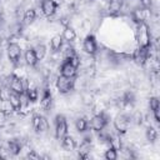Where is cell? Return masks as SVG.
I'll use <instances>...</instances> for the list:
<instances>
[{"mask_svg": "<svg viewBox=\"0 0 160 160\" xmlns=\"http://www.w3.org/2000/svg\"><path fill=\"white\" fill-rule=\"evenodd\" d=\"M149 29L150 28H149V25L146 22L138 24V28H136V41H138V45L140 48H149L150 44H151L152 36H151V31Z\"/></svg>", "mask_w": 160, "mask_h": 160, "instance_id": "cell-1", "label": "cell"}, {"mask_svg": "<svg viewBox=\"0 0 160 160\" xmlns=\"http://www.w3.org/2000/svg\"><path fill=\"white\" fill-rule=\"evenodd\" d=\"M55 86H56V89L60 94L65 95V94H69L74 90L75 80H74V78H66V76L59 75L55 79Z\"/></svg>", "mask_w": 160, "mask_h": 160, "instance_id": "cell-2", "label": "cell"}, {"mask_svg": "<svg viewBox=\"0 0 160 160\" xmlns=\"http://www.w3.org/2000/svg\"><path fill=\"white\" fill-rule=\"evenodd\" d=\"M108 122H109V116L105 114V111H102L101 114H95V115H92V118H91L89 125H90V128H91L92 131L99 132V131H101L102 129H105V126L108 125Z\"/></svg>", "mask_w": 160, "mask_h": 160, "instance_id": "cell-3", "label": "cell"}, {"mask_svg": "<svg viewBox=\"0 0 160 160\" xmlns=\"http://www.w3.org/2000/svg\"><path fill=\"white\" fill-rule=\"evenodd\" d=\"M69 126L66 118L62 114H59L55 116V138L58 140H61L66 134H68Z\"/></svg>", "mask_w": 160, "mask_h": 160, "instance_id": "cell-4", "label": "cell"}, {"mask_svg": "<svg viewBox=\"0 0 160 160\" xmlns=\"http://www.w3.org/2000/svg\"><path fill=\"white\" fill-rule=\"evenodd\" d=\"M150 58V46L149 48H138L132 51V55H131V59L132 61L139 65V66H144L148 61V59Z\"/></svg>", "mask_w": 160, "mask_h": 160, "instance_id": "cell-5", "label": "cell"}, {"mask_svg": "<svg viewBox=\"0 0 160 160\" xmlns=\"http://www.w3.org/2000/svg\"><path fill=\"white\" fill-rule=\"evenodd\" d=\"M130 116L125 114H120L114 119V129L118 131L119 135L126 134L130 126Z\"/></svg>", "mask_w": 160, "mask_h": 160, "instance_id": "cell-6", "label": "cell"}, {"mask_svg": "<svg viewBox=\"0 0 160 160\" xmlns=\"http://www.w3.org/2000/svg\"><path fill=\"white\" fill-rule=\"evenodd\" d=\"M8 86L10 88L11 91L16 94H22L25 92V86H24V79L16 74H11L8 76Z\"/></svg>", "mask_w": 160, "mask_h": 160, "instance_id": "cell-7", "label": "cell"}, {"mask_svg": "<svg viewBox=\"0 0 160 160\" xmlns=\"http://www.w3.org/2000/svg\"><path fill=\"white\" fill-rule=\"evenodd\" d=\"M6 52H8V59L10 60V62L16 65L21 58V46L16 42H9L6 46Z\"/></svg>", "mask_w": 160, "mask_h": 160, "instance_id": "cell-8", "label": "cell"}, {"mask_svg": "<svg viewBox=\"0 0 160 160\" xmlns=\"http://www.w3.org/2000/svg\"><path fill=\"white\" fill-rule=\"evenodd\" d=\"M31 124H32V128L35 129L36 132H48L49 130V121L45 116L40 115V114H35L32 116V120H31Z\"/></svg>", "mask_w": 160, "mask_h": 160, "instance_id": "cell-9", "label": "cell"}, {"mask_svg": "<svg viewBox=\"0 0 160 160\" xmlns=\"http://www.w3.org/2000/svg\"><path fill=\"white\" fill-rule=\"evenodd\" d=\"M131 19L134 20V22L138 25L140 22H145V20L151 15L149 12V9H145L142 6H136L131 10Z\"/></svg>", "mask_w": 160, "mask_h": 160, "instance_id": "cell-10", "label": "cell"}, {"mask_svg": "<svg viewBox=\"0 0 160 160\" xmlns=\"http://www.w3.org/2000/svg\"><path fill=\"white\" fill-rule=\"evenodd\" d=\"M82 49L88 55L94 56L98 52V42L94 35H88L82 41Z\"/></svg>", "mask_w": 160, "mask_h": 160, "instance_id": "cell-11", "label": "cell"}, {"mask_svg": "<svg viewBox=\"0 0 160 160\" xmlns=\"http://www.w3.org/2000/svg\"><path fill=\"white\" fill-rule=\"evenodd\" d=\"M92 149V144H91V138L90 136H85L82 139V141L80 142V145L78 146V155L81 159H88L89 154Z\"/></svg>", "mask_w": 160, "mask_h": 160, "instance_id": "cell-12", "label": "cell"}, {"mask_svg": "<svg viewBox=\"0 0 160 160\" xmlns=\"http://www.w3.org/2000/svg\"><path fill=\"white\" fill-rule=\"evenodd\" d=\"M52 106V95H51V91L49 88H45L42 90V94H41V98H40V108L44 110V111H49Z\"/></svg>", "mask_w": 160, "mask_h": 160, "instance_id": "cell-13", "label": "cell"}, {"mask_svg": "<svg viewBox=\"0 0 160 160\" xmlns=\"http://www.w3.org/2000/svg\"><path fill=\"white\" fill-rule=\"evenodd\" d=\"M59 6H56L51 0H41L40 1V9H41V12L46 16V18H51L56 14V10H58Z\"/></svg>", "mask_w": 160, "mask_h": 160, "instance_id": "cell-14", "label": "cell"}, {"mask_svg": "<svg viewBox=\"0 0 160 160\" xmlns=\"http://www.w3.org/2000/svg\"><path fill=\"white\" fill-rule=\"evenodd\" d=\"M76 74H78V68L74 66L68 60H64V62L60 66V75L66 76V78H75Z\"/></svg>", "mask_w": 160, "mask_h": 160, "instance_id": "cell-15", "label": "cell"}, {"mask_svg": "<svg viewBox=\"0 0 160 160\" xmlns=\"http://www.w3.org/2000/svg\"><path fill=\"white\" fill-rule=\"evenodd\" d=\"M122 6H124V0H109L108 8H106L108 14L111 16H116L118 14L121 12Z\"/></svg>", "mask_w": 160, "mask_h": 160, "instance_id": "cell-16", "label": "cell"}, {"mask_svg": "<svg viewBox=\"0 0 160 160\" xmlns=\"http://www.w3.org/2000/svg\"><path fill=\"white\" fill-rule=\"evenodd\" d=\"M24 59H25V62L31 66V68H35L39 62L36 55H35V51H34V48H28L25 50V54H24Z\"/></svg>", "mask_w": 160, "mask_h": 160, "instance_id": "cell-17", "label": "cell"}, {"mask_svg": "<svg viewBox=\"0 0 160 160\" xmlns=\"http://www.w3.org/2000/svg\"><path fill=\"white\" fill-rule=\"evenodd\" d=\"M6 149L9 150V152L11 155H18L21 152V149H22V144L18 140V139H10L8 142H6Z\"/></svg>", "mask_w": 160, "mask_h": 160, "instance_id": "cell-18", "label": "cell"}, {"mask_svg": "<svg viewBox=\"0 0 160 160\" xmlns=\"http://www.w3.org/2000/svg\"><path fill=\"white\" fill-rule=\"evenodd\" d=\"M76 36H78V35H76V31H75L74 28H71L70 25L64 28L62 34H61V38H62L64 41H66V42H72V41H75Z\"/></svg>", "mask_w": 160, "mask_h": 160, "instance_id": "cell-19", "label": "cell"}, {"mask_svg": "<svg viewBox=\"0 0 160 160\" xmlns=\"http://www.w3.org/2000/svg\"><path fill=\"white\" fill-rule=\"evenodd\" d=\"M61 148L66 151H72L75 148H76V141L75 139L71 136V135H65L62 139H61Z\"/></svg>", "mask_w": 160, "mask_h": 160, "instance_id": "cell-20", "label": "cell"}, {"mask_svg": "<svg viewBox=\"0 0 160 160\" xmlns=\"http://www.w3.org/2000/svg\"><path fill=\"white\" fill-rule=\"evenodd\" d=\"M62 44H64V40H62L61 35H54L50 39V48H51L52 52H60Z\"/></svg>", "mask_w": 160, "mask_h": 160, "instance_id": "cell-21", "label": "cell"}, {"mask_svg": "<svg viewBox=\"0 0 160 160\" xmlns=\"http://www.w3.org/2000/svg\"><path fill=\"white\" fill-rule=\"evenodd\" d=\"M22 19H24V24H26V25L32 24V22L36 20V11H35V9H32V8L26 9V10L24 11Z\"/></svg>", "mask_w": 160, "mask_h": 160, "instance_id": "cell-22", "label": "cell"}, {"mask_svg": "<svg viewBox=\"0 0 160 160\" xmlns=\"http://www.w3.org/2000/svg\"><path fill=\"white\" fill-rule=\"evenodd\" d=\"M108 144H109V148H112L118 151L121 150V148H122V141H121L120 135H110L109 140H108Z\"/></svg>", "mask_w": 160, "mask_h": 160, "instance_id": "cell-23", "label": "cell"}, {"mask_svg": "<svg viewBox=\"0 0 160 160\" xmlns=\"http://www.w3.org/2000/svg\"><path fill=\"white\" fill-rule=\"evenodd\" d=\"M145 138H146L148 142H150V144L155 142L158 140V130L154 126L148 125L146 126V130H145Z\"/></svg>", "mask_w": 160, "mask_h": 160, "instance_id": "cell-24", "label": "cell"}, {"mask_svg": "<svg viewBox=\"0 0 160 160\" xmlns=\"http://www.w3.org/2000/svg\"><path fill=\"white\" fill-rule=\"evenodd\" d=\"M75 128L79 132H85L89 128V121L84 116H79L76 120H75Z\"/></svg>", "mask_w": 160, "mask_h": 160, "instance_id": "cell-25", "label": "cell"}, {"mask_svg": "<svg viewBox=\"0 0 160 160\" xmlns=\"http://www.w3.org/2000/svg\"><path fill=\"white\" fill-rule=\"evenodd\" d=\"M34 51H35V55H36V58H38L39 61H41V60L45 59V56H46V48H45L44 44H40V42H39V44L34 48Z\"/></svg>", "mask_w": 160, "mask_h": 160, "instance_id": "cell-26", "label": "cell"}, {"mask_svg": "<svg viewBox=\"0 0 160 160\" xmlns=\"http://www.w3.org/2000/svg\"><path fill=\"white\" fill-rule=\"evenodd\" d=\"M121 100H122V102L134 104V102H135V100H136L135 92H134L132 90H126V91H124V94L121 95Z\"/></svg>", "mask_w": 160, "mask_h": 160, "instance_id": "cell-27", "label": "cell"}, {"mask_svg": "<svg viewBox=\"0 0 160 160\" xmlns=\"http://www.w3.org/2000/svg\"><path fill=\"white\" fill-rule=\"evenodd\" d=\"M81 102L86 106H90L94 104V95L92 92H90V90H86L81 94Z\"/></svg>", "mask_w": 160, "mask_h": 160, "instance_id": "cell-28", "label": "cell"}, {"mask_svg": "<svg viewBox=\"0 0 160 160\" xmlns=\"http://www.w3.org/2000/svg\"><path fill=\"white\" fill-rule=\"evenodd\" d=\"M9 101L12 105V108L15 109V111H18L19 108H20V104H21V101H20V94H16V92L11 91L10 98H9Z\"/></svg>", "mask_w": 160, "mask_h": 160, "instance_id": "cell-29", "label": "cell"}, {"mask_svg": "<svg viewBox=\"0 0 160 160\" xmlns=\"http://www.w3.org/2000/svg\"><path fill=\"white\" fill-rule=\"evenodd\" d=\"M0 110H2L4 112H6L9 116L15 111V109L12 108V105L10 104L9 100H5V101H0Z\"/></svg>", "mask_w": 160, "mask_h": 160, "instance_id": "cell-30", "label": "cell"}, {"mask_svg": "<svg viewBox=\"0 0 160 160\" xmlns=\"http://www.w3.org/2000/svg\"><path fill=\"white\" fill-rule=\"evenodd\" d=\"M10 94H11L10 88H9V86H6V85H2V86L0 88V101L9 100Z\"/></svg>", "mask_w": 160, "mask_h": 160, "instance_id": "cell-31", "label": "cell"}, {"mask_svg": "<svg viewBox=\"0 0 160 160\" xmlns=\"http://www.w3.org/2000/svg\"><path fill=\"white\" fill-rule=\"evenodd\" d=\"M104 158L106 160H116L118 159V150H115L112 148H108L104 152Z\"/></svg>", "mask_w": 160, "mask_h": 160, "instance_id": "cell-32", "label": "cell"}, {"mask_svg": "<svg viewBox=\"0 0 160 160\" xmlns=\"http://www.w3.org/2000/svg\"><path fill=\"white\" fill-rule=\"evenodd\" d=\"M160 108V101L156 96H150L149 98V109L152 111V110H156Z\"/></svg>", "mask_w": 160, "mask_h": 160, "instance_id": "cell-33", "label": "cell"}, {"mask_svg": "<svg viewBox=\"0 0 160 160\" xmlns=\"http://www.w3.org/2000/svg\"><path fill=\"white\" fill-rule=\"evenodd\" d=\"M130 120H132L136 125H141L142 124V114L140 111H135L131 116H130Z\"/></svg>", "mask_w": 160, "mask_h": 160, "instance_id": "cell-34", "label": "cell"}, {"mask_svg": "<svg viewBox=\"0 0 160 160\" xmlns=\"http://www.w3.org/2000/svg\"><path fill=\"white\" fill-rule=\"evenodd\" d=\"M26 158L28 159H34V160H39L40 159V155L36 152V150H29L28 151V154H26Z\"/></svg>", "mask_w": 160, "mask_h": 160, "instance_id": "cell-35", "label": "cell"}, {"mask_svg": "<svg viewBox=\"0 0 160 160\" xmlns=\"http://www.w3.org/2000/svg\"><path fill=\"white\" fill-rule=\"evenodd\" d=\"M140 5L145 9H151L152 6V0H140Z\"/></svg>", "mask_w": 160, "mask_h": 160, "instance_id": "cell-36", "label": "cell"}, {"mask_svg": "<svg viewBox=\"0 0 160 160\" xmlns=\"http://www.w3.org/2000/svg\"><path fill=\"white\" fill-rule=\"evenodd\" d=\"M159 111H160V108H159V109H156V110H152L154 120H155V122H156V124H159V121H160V114H159Z\"/></svg>", "mask_w": 160, "mask_h": 160, "instance_id": "cell-37", "label": "cell"}, {"mask_svg": "<svg viewBox=\"0 0 160 160\" xmlns=\"http://www.w3.org/2000/svg\"><path fill=\"white\" fill-rule=\"evenodd\" d=\"M56 6H60V5H62V2H64V0H51Z\"/></svg>", "mask_w": 160, "mask_h": 160, "instance_id": "cell-38", "label": "cell"}, {"mask_svg": "<svg viewBox=\"0 0 160 160\" xmlns=\"http://www.w3.org/2000/svg\"><path fill=\"white\" fill-rule=\"evenodd\" d=\"M90 1H92V0H90Z\"/></svg>", "mask_w": 160, "mask_h": 160, "instance_id": "cell-39", "label": "cell"}, {"mask_svg": "<svg viewBox=\"0 0 160 160\" xmlns=\"http://www.w3.org/2000/svg\"><path fill=\"white\" fill-rule=\"evenodd\" d=\"M0 1H1V0H0Z\"/></svg>", "mask_w": 160, "mask_h": 160, "instance_id": "cell-40", "label": "cell"}]
</instances>
